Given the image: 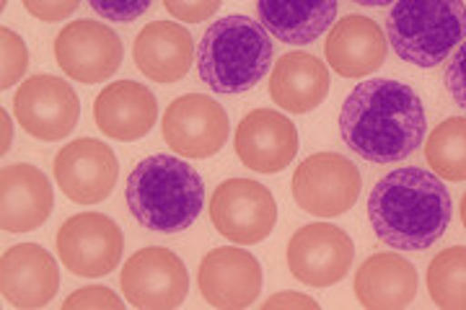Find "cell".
Masks as SVG:
<instances>
[{
  "instance_id": "obj_14",
  "label": "cell",
  "mask_w": 466,
  "mask_h": 310,
  "mask_svg": "<svg viewBox=\"0 0 466 310\" xmlns=\"http://www.w3.org/2000/svg\"><path fill=\"white\" fill-rule=\"evenodd\" d=\"M262 264L247 248H238V244L208 251L198 269L200 295L213 308H249L262 293Z\"/></svg>"
},
{
  "instance_id": "obj_35",
  "label": "cell",
  "mask_w": 466,
  "mask_h": 310,
  "mask_svg": "<svg viewBox=\"0 0 466 310\" xmlns=\"http://www.w3.org/2000/svg\"><path fill=\"white\" fill-rule=\"evenodd\" d=\"M352 3L368 5V8H383V5H389V3H394V0H352Z\"/></svg>"
},
{
  "instance_id": "obj_32",
  "label": "cell",
  "mask_w": 466,
  "mask_h": 310,
  "mask_svg": "<svg viewBox=\"0 0 466 310\" xmlns=\"http://www.w3.org/2000/svg\"><path fill=\"white\" fill-rule=\"evenodd\" d=\"M446 85H449V94L456 101V106L466 109V39L461 42V47L456 49L449 70H446Z\"/></svg>"
},
{
  "instance_id": "obj_20",
  "label": "cell",
  "mask_w": 466,
  "mask_h": 310,
  "mask_svg": "<svg viewBox=\"0 0 466 310\" xmlns=\"http://www.w3.org/2000/svg\"><path fill=\"white\" fill-rule=\"evenodd\" d=\"M386 36L383 29L368 16H342L324 42V55L334 73L342 78H366L386 63Z\"/></svg>"
},
{
  "instance_id": "obj_21",
  "label": "cell",
  "mask_w": 466,
  "mask_h": 310,
  "mask_svg": "<svg viewBox=\"0 0 466 310\" xmlns=\"http://www.w3.org/2000/svg\"><path fill=\"white\" fill-rule=\"evenodd\" d=\"M133 60L146 78L171 85L182 81L195 63V39L182 24L150 21L135 36Z\"/></svg>"
},
{
  "instance_id": "obj_7",
  "label": "cell",
  "mask_w": 466,
  "mask_h": 310,
  "mask_svg": "<svg viewBox=\"0 0 466 310\" xmlns=\"http://www.w3.org/2000/svg\"><path fill=\"white\" fill-rule=\"evenodd\" d=\"M125 251V235L109 215L78 213L57 230L60 262L76 277L96 279L112 275Z\"/></svg>"
},
{
  "instance_id": "obj_12",
  "label": "cell",
  "mask_w": 466,
  "mask_h": 310,
  "mask_svg": "<svg viewBox=\"0 0 466 310\" xmlns=\"http://www.w3.org/2000/svg\"><path fill=\"white\" fill-rule=\"evenodd\" d=\"M288 269L309 287H332L348 277L355 245L342 228L332 223H311L293 233L288 241Z\"/></svg>"
},
{
  "instance_id": "obj_1",
  "label": "cell",
  "mask_w": 466,
  "mask_h": 310,
  "mask_svg": "<svg viewBox=\"0 0 466 310\" xmlns=\"http://www.w3.org/2000/svg\"><path fill=\"white\" fill-rule=\"evenodd\" d=\"M428 115L415 88L373 78L358 83L339 112L345 145L370 164H400L425 140Z\"/></svg>"
},
{
  "instance_id": "obj_28",
  "label": "cell",
  "mask_w": 466,
  "mask_h": 310,
  "mask_svg": "<svg viewBox=\"0 0 466 310\" xmlns=\"http://www.w3.org/2000/svg\"><path fill=\"white\" fill-rule=\"evenodd\" d=\"M66 310H122L125 308V300L116 297L109 287H101V285H91V287H81L73 295H67Z\"/></svg>"
},
{
  "instance_id": "obj_8",
  "label": "cell",
  "mask_w": 466,
  "mask_h": 310,
  "mask_svg": "<svg viewBox=\"0 0 466 310\" xmlns=\"http://www.w3.org/2000/svg\"><path fill=\"white\" fill-rule=\"evenodd\" d=\"M210 220L231 244L254 245L278 225V202L259 181L228 179L210 199Z\"/></svg>"
},
{
  "instance_id": "obj_36",
  "label": "cell",
  "mask_w": 466,
  "mask_h": 310,
  "mask_svg": "<svg viewBox=\"0 0 466 310\" xmlns=\"http://www.w3.org/2000/svg\"><path fill=\"white\" fill-rule=\"evenodd\" d=\"M461 223H464L466 228V195L461 196Z\"/></svg>"
},
{
  "instance_id": "obj_34",
  "label": "cell",
  "mask_w": 466,
  "mask_h": 310,
  "mask_svg": "<svg viewBox=\"0 0 466 310\" xmlns=\"http://www.w3.org/2000/svg\"><path fill=\"white\" fill-rule=\"evenodd\" d=\"M0 122H3V145H0V153L5 155L11 150V143H14V125H11V115L5 109L0 112Z\"/></svg>"
},
{
  "instance_id": "obj_11",
  "label": "cell",
  "mask_w": 466,
  "mask_h": 310,
  "mask_svg": "<svg viewBox=\"0 0 466 310\" xmlns=\"http://www.w3.org/2000/svg\"><path fill=\"white\" fill-rule=\"evenodd\" d=\"M16 122L36 140L57 143L78 127L81 98L73 85L55 75H32L14 98Z\"/></svg>"
},
{
  "instance_id": "obj_6",
  "label": "cell",
  "mask_w": 466,
  "mask_h": 310,
  "mask_svg": "<svg viewBox=\"0 0 466 310\" xmlns=\"http://www.w3.org/2000/svg\"><path fill=\"white\" fill-rule=\"evenodd\" d=\"M363 176L358 165L339 153H314L293 171L290 189L303 213L339 217L355 207Z\"/></svg>"
},
{
  "instance_id": "obj_31",
  "label": "cell",
  "mask_w": 466,
  "mask_h": 310,
  "mask_svg": "<svg viewBox=\"0 0 466 310\" xmlns=\"http://www.w3.org/2000/svg\"><path fill=\"white\" fill-rule=\"evenodd\" d=\"M21 3L36 21H47V24L66 21L81 5V0H21Z\"/></svg>"
},
{
  "instance_id": "obj_13",
  "label": "cell",
  "mask_w": 466,
  "mask_h": 310,
  "mask_svg": "<svg viewBox=\"0 0 466 310\" xmlns=\"http://www.w3.org/2000/svg\"><path fill=\"white\" fill-rule=\"evenodd\" d=\"M228 115L216 98L184 94L168 104L161 132L167 145L184 158H210L228 140Z\"/></svg>"
},
{
  "instance_id": "obj_30",
  "label": "cell",
  "mask_w": 466,
  "mask_h": 310,
  "mask_svg": "<svg viewBox=\"0 0 466 310\" xmlns=\"http://www.w3.org/2000/svg\"><path fill=\"white\" fill-rule=\"evenodd\" d=\"M223 0H164L167 11L184 24H202L218 14Z\"/></svg>"
},
{
  "instance_id": "obj_5",
  "label": "cell",
  "mask_w": 466,
  "mask_h": 310,
  "mask_svg": "<svg viewBox=\"0 0 466 310\" xmlns=\"http://www.w3.org/2000/svg\"><path fill=\"white\" fill-rule=\"evenodd\" d=\"M386 34L400 60L438 67L466 39L464 0H397Z\"/></svg>"
},
{
  "instance_id": "obj_4",
  "label": "cell",
  "mask_w": 466,
  "mask_h": 310,
  "mask_svg": "<svg viewBox=\"0 0 466 310\" xmlns=\"http://www.w3.org/2000/svg\"><path fill=\"white\" fill-rule=\"evenodd\" d=\"M272 39L262 21L231 14L213 21L198 49L200 81L223 96L247 94L272 67Z\"/></svg>"
},
{
  "instance_id": "obj_24",
  "label": "cell",
  "mask_w": 466,
  "mask_h": 310,
  "mask_svg": "<svg viewBox=\"0 0 466 310\" xmlns=\"http://www.w3.org/2000/svg\"><path fill=\"white\" fill-rule=\"evenodd\" d=\"M257 14L275 39L303 47L332 29L337 0H257Z\"/></svg>"
},
{
  "instance_id": "obj_15",
  "label": "cell",
  "mask_w": 466,
  "mask_h": 310,
  "mask_svg": "<svg viewBox=\"0 0 466 310\" xmlns=\"http://www.w3.org/2000/svg\"><path fill=\"white\" fill-rule=\"evenodd\" d=\"M119 161L115 150L94 137L73 140L55 158V181L76 205H99L115 192Z\"/></svg>"
},
{
  "instance_id": "obj_9",
  "label": "cell",
  "mask_w": 466,
  "mask_h": 310,
  "mask_svg": "<svg viewBox=\"0 0 466 310\" xmlns=\"http://www.w3.org/2000/svg\"><path fill=\"white\" fill-rule=\"evenodd\" d=\"M119 285L125 300L135 308L171 310L182 305L189 293V275L174 251L148 245L135 251L125 262Z\"/></svg>"
},
{
  "instance_id": "obj_16",
  "label": "cell",
  "mask_w": 466,
  "mask_h": 310,
  "mask_svg": "<svg viewBox=\"0 0 466 310\" xmlns=\"http://www.w3.org/2000/svg\"><path fill=\"white\" fill-rule=\"evenodd\" d=\"M238 161L257 174H280L299 153V130L278 109H254L233 137Z\"/></svg>"
},
{
  "instance_id": "obj_17",
  "label": "cell",
  "mask_w": 466,
  "mask_h": 310,
  "mask_svg": "<svg viewBox=\"0 0 466 310\" xmlns=\"http://www.w3.org/2000/svg\"><path fill=\"white\" fill-rule=\"evenodd\" d=\"M0 290L14 308H45L60 290L55 256L39 244L11 245L0 262Z\"/></svg>"
},
{
  "instance_id": "obj_18",
  "label": "cell",
  "mask_w": 466,
  "mask_h": 310,
  "mask_svg": "<svg viewBox=\"0 0 466 310\" xmlns=\"http://www.w3.org/2000/svg\"><path fill=\"white\" fill-rule=\"evenodd\" d=\"M0 195V225L5 233L42 228L55 207V192L47 174L32 164L3 165Z\"/></svg>"
},
{
  "instance_id": "obj_10",
  "label": "cell",
  "mask_w": 466,
  "mask_h": 310,
  "mask_svg": "<svg viewBox=\"0 0 466 310\" xmlns=\"http://www.w3.org/2000/svg\"><path fill=\"white\" fill-rule=\"evenodd\" d=\"M122 55L125 47L119 34L91 18L67 24L55 39V60L60 70L86 85L109 81L122 65Z\"/></svg>"
},
{
  "instance_id": "obj_27",
  "label": "cell",
  "mask_w": 466,
  "mask_h": 310,
  "mask_svg": "<svg viewBox=\"0 0 466 310\" xmlns=\"http://www.w3.org/2000/svg\"><path fill=\"white\" fill-rule=\"evenodd\" d=\"M0 47H3V73H0V88L8 91L11 85H16L21 81V75L29 67V49L26 42L18 36L14 29L3 26L0 29Z\"/></svg>"
},
{
  "instance_id": "obj_2",
  "label": "cell",
  "mask_w": 466,
  "mask_h": 310,
  "mask_svg": "<svg viewBox=\"0 0 466 310\" xmlns=\"http://www.w3.org/2000/svg\"><path fill=\"white\" fill-rule=\"evenodd\" d=\"M453 205L446 184L425 168H397L370 189L368 220L379 241L400 251H425L449 230Z\"/></svg>"
},
{
  "instance_id": "obj_25",
  "label": "cell",
  "mask_w": 466,
  "mask_h": 310,
  "mask_svg": "<svg viewBox=\"0 0 466 310\" xmlns=\"http://www.w3.org/2000/svg\"><path fill=\"white\" fill-rule=\"evenodd\" d=\"M425 161L441 179L466 181V116H449L431 132Z\"/></svg>"
},
{
  "instance_id": "obj_19",
  "label": "cell",
  "mask_w": 466,
  "mask_h": 310,
  "mask_svg": "<svg viewBox=\"0 0 466 310\" xmlns=\"http://www.w3.org/2000/svg\"><path fill=\"white\" fill-rule=\"evenodd\" d=\"M158 119V101L148 85L135 81L109 83L94 101V122L116 143L146 137Z\"/></svg>"
},
{
  "instance_id": "obj_23",
  "label": "cell",
  "mask_w": 466,
  "mask_h": 310,
  "mask_svg": "<svg viewBox=\"0 0 466 310\" xmlns=\"http://www.w3.org/2000/svg\"><path fill=\"white\" fill-rule=\"evenodd\" d=\"M269 96L288 115H309L329 96V70L309 52H288L272 67Z\"/></svg>"
},
{
  "instance_id": "obj_33",
  "label": "cell",
  "mask_w": 466,
  "mask_h": 310,
  "mask_svg": "<svg viewBox=\"0 0 466 310\" xmlns=\"http://www.w3.org/2000/svg\"><path fill=\"white\" fill-rule=\"evenodd\" d=\"M262 308L272 310V308H309V310H317L319 303L314 297H309V295H300V293H278L272 295V297H267L265 303H262Z\"/></svg>"
},
{
  "instance_id": "obj_3",
  "label": "cell",
  "mask_w": 466,
  "mask_h": 310,
  "mask_svg": "<svg viewBox=\"0 0 466 310\" xmlns=\"http://www.w3.org/2000/svg\"><path fill=\"white\" fill-rule=\"evenodd\" d=\"M125 199L146 230L182 233L192 228L205 207V184L198 168L177 155L156 153L143 158L127 176Z\"/></svg>"
},
{
  "instance_id": "obj_26",
  "label": "cell",
  "mask_w": 466,
  "mask_h": 310,
  "mask_svg": "<svg viewBox=\"0 0 466 310\" xmlns=\"http://www.w3.org/2000/svg\"><path fill=\"white\" fill-rule=\"evenodd\" d=\"M428 293L438 308L466 310V245L441 251L428 266Z\"/></svg>"
},
{
  "instance_id": "obj_29",
  "label": "cell",
  "mask_w": 466,
  "mask_h": 310,
  "mask_svg": "<svg viewBox=\"0 0 466 310\" xmlns=\"http://www.w3.org/2000/svg\"><path fill=\"white\" fill-rule=\"evenodd\" d=\"M153 0H88L94 14L115 24H133L150 8Z\"/></svg>"
},
{
  "instance_id": "obj_22",
  "label": "cell",
  "mask_w": 466,
  "mask_h": 310,
  "mask_svg": "<svg viewBox=\"0 0 466 310\" xmlns=\"http://www.w3.org/2000/svg\"><path fill=\"white\" fill-rule=\"evenodd\" d=\"M417 269L401 254H373L355 272V297L368 310L407 308L417 295Z\"/></svg>"
}]
</instances>
